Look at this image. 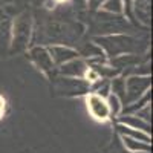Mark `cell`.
Returning a JSON list of instances; mask_svg holds the SVG:
<instances>
[{
	"label": "cell",
	"mask_w": 153,
	"mask_h": 153,
	"mask_svg": "<svg viewBox=\"0 0 153 153\" xmlns=\"http://www.w3.org/2000/svg\"><path fill=\"white\" fill-rule=\"evenodd\" d=\"M94 42L97 46L103 49L109 58L126 55V54H141L147 49V45H141V42L135 37L124 35V34H113V35H100L95 37Z\"/></svg>",
	"instance_id": "cell-1"
},
{
	"label": "cell",
	"mask_w": 153,
	"mask_h": 153,
	"mask_svg": "<svg viewBox=\"0 0 153 153\" xmlns=\"http://www.w3.org/2000/svg\"><path fill=\"white\" fill-rule=\"evenodd\" d=\"M55 92L63 97H80L91 94V83L84 78H71V76H57L54 78Z\"/></svg>",
	"instance_id": "cell-2"
},
{
	"label": "cell",
	"mask_w": 153,
	"mask_h": 153,
	"mask_svg": "<svg viewBox=\"0 0 153 153\" xmlns=\"http://www.w3.org/2000/svg\"><path fill=\"white\" fill-rule=\"evenodd\" d=\"M31 17L28 12L22 14L20 17H17L16 23H14V32H12V52H20V51H25L28 48L29 43V37H31Z\"/></svg>",
	"instance_id": "cell-3"
},
{
	"label": "cell",
	"mask_w": 153,
	"mask_h": 153,
	"mask_svg": "<svg viewBox=\"0 0 153 153\" xmlns=\"http://www.w3.org/2000/svg\"><path fill=\"white\" fill-rule=\"evenodd\" d=\"M126 81V104H132L141 98L152 86L150 75H129Z\"/></svg>",
	"instance_id": "cell-4"
},
{
	"label": "cell",
	"mask_w": 153,
	"mask_h": 153,
	"mask_svg": "<svg viewBox=\"0 0 153 153\" xmlns=\"http://www.w3.org/2000/svg\"><path fill=\"white\" fill-rule=\"evenodd\" d=\"M98 34H120L123 31H127V22L118 16H112V14H98Z\"/></svg>",
	"instance_id": "cell-5"
},
{
	"label": "cell",
	"mask_w": 153,
	"mask_h": 153,
	"mask_svg": "<svg viewBox=\"0 0 153 153\" xmlns=\"http://www.w3.org/2000/svg\"><path fill=\"white\" fill-rule=\"evenodd\" d=\"M29 58L34 65L37 66V69H40L43 74L46 75H51L54 72V68L55 65L51 60V55L48 52V49L43 48V46H35L29 51Z\"/></svg>",
	"instance_id": "cell-6"
},
{
	"label": "cell",
	"mask_w": 153,
	"mask_h": 153,
	"mask_svg": "<svg viewBox=\"0 0 153 153\" xmlns=\"http://www.w3.org/2000/svg\"><path fill=\"white\" fill-rule=\"evenodd\" d=\"M87 110L91 112V115L98 120V121H106L109 120L110 113H109V107H107V101L104 98H101L97 94H89L87 95Z\"/></svg>",
	"instance_id": "cell-7"
},
{
	"label": "cell",
	"mask_w": 153,
	"mask_h": 153,
	"mask_svg": "<svg viewBox=\"0 0 153 153\" xmlns=\"http://www.w3.org/2000/svg\"><path fill=\"white\" fill-rule=\"evenodd\" d=\"M87 69H89V66H87L86 60L76 57V58L65 63V65L58 66V74L61 76H71V78H84Z\"/></svg>",
	"instance_id": "cell-8"
},
{
	"label": "cell",
	"mask_w": 153,
	"mask_h": 153,
	"mask_svg": "<svg viewBox=\"0 0 153 153\" xmlns=\"http://www.w3.org/2000/svg\"><path fill=\"white\" fill-rule=\"evenodd\" d=\"M46 49H48V52L51 55L52 63L57 65V66L65 65V63H68V61H71V60H74V58H76L80 55L75 49L63 46V45H52V46H49Z\"/></svg>",
	"instance_id": "cell-9"
},
{
	"label": "cell",
	"mask_w": 153,
	"mask_h": 153,
	"mask_svg": "<svg viewBox=\"0 0 153 153\" xmlns=\"http://www.w3.org/2000/svg\"><path fill=\"white\" fill-rule=\"evenodd\" d=\"M139 63H143V58L138 54H126V55H118L110 58V66L115 68L120 74H126L127 71H130L132 68L138 66Z\"/></svg>",
	"instance_id": "cell-10"
},
{
	"label": "cell",
	"mask_w": 153,
	"mask_h": 153,
	"mask_svg": "<svg viewBox=\"0 0 153 153\" xmlns=\"http://www.w3.org/2000/svg\"><path fill=\"white\" fill-rule=\"evenodd\" d=\"M120 124H124L127 127H130V129H136V130H141L147 135L152 133V126L150 123L138 118L136 115H123V117H120Z\"/></svg>",
	"instance_id": "cell-11"
},
{
	"label": "cell",
	"mask_w": 153,
	"mask_h": 153,
	"mask_svg": "<svg viewBox=\"0 0 153 153\" xmlns=\"http://www.w3.org/2000/svg\"><path fill=\"white\" fill-rule=\"evenodd\" d=\"M117 130L123 135V136H127V138H132V139H136V141H141V143H146V144H150L152 138L150 135L141 132V130H136V129H130L124 124H118L117 126Z\"/></svg>",
	"instance_id": "cell-12"
},
{
	"label": "cell",
	"mask_w": 153,
	"mask_h": 153,
	"mask_svg": "<svg viewBox=\"0 0 153 153\" xmlns=\"http://www.w3.org/2000/svg\"><path fill=\"white\" fill-rule=\"evenodd\" d=\"M87 66L103 80H112L120 75V72L115 68H112L110 65H104V63H95V65H87Z\"/></svg>",
	"instance_id": "cell-13"
},
{
	"label": "cell",
	"mask_w": 153,
	"mask_h": 153,
	"mask_svg": "<svg viewBox=\"0 0 153 153\" xmlns=\"http://www.w3.org/2000/svg\"><path fill=\"white\" fill-rule=\"evenodd\" d=\"M121 141H123V146L126 147V150H129V152H135V153H150V150H152V146H150V144L136 141V139L127 138V136H123V135H121Z\"/></svg>",
	"instance_id": "cell-14"
},
{
	"label": "cell",
	"mask_w": 153,
	"mask_h": 153,
	"mask_svg": "<svg viewBox=\"0 0 153 153\" xmlns=\"http://www.w3.org/2000/svg\"><path fill=\"white\" fill-rule=\"evenodd\" d=\"M110 94H113L115 97H117L121 101L123 106L126 104V81H124V76L118 75V76H115V78H112V81H110Z\"/></svg>",
	"instance_id": "cell-15"
},
{
	"label": "cell",
	"mask_w": 153,
	"mask_h": 153,
	"mask_svg": "<svg viewBox=\"0 0 153 153\" xmlns=\"http://www.w3.org/2000/svg\"><path fill=\"white\" fill-rule=\"evenodd\" d=\"M132 5H135V12L138 16V20L149 25L150 23V0H135Z\"/></svg>",
	"instance_id": "cell-16"
},
{
	"label": "cell",
	"mask_w": 153,
	"mask_h": 153,
	"mask_svg": "<svg viewBox=\"0 0 153 153\" xmlns=\"http://www.w3.org/2000/svg\"><path fill=\"white\" fill-rule=\"evenodd\" d=\"M106 101H107V107H109L110 117H118V115L121 113V110H123L121 101H120L117 97H115L113 94H110V95L106 98Z\"/></svg>",
	"instance_id": "cell-17"
},
{
	"label": "cell",
	"mask_w": 153,
	"mask_h": 153,
	"mask_svg": "<svg viewBox=\"0 0 153 153\" xmlns=\"http://www.w3.org/2000/svg\"><path fill=\"white\" fill-rule=\"evenodd\" d=\"M103 8L107 12H115V14H118V12L123 11V0H106Z\"/></svg>",
	"instance_id": "cell-18"
},
{
	"label": "cell",
	"mask_w": 153,
	"mask_h": 153,
	"mask_svg": "<svg viewBox=\"0 0 153 153\" xmlns=\"http://www.w3.org/2000/svg\"><path fill=\"white\" fill-rule=\"evenodd\" d=\"M133 115H136L138 118H141V120H144V121L150 123V115H152V109H150V104H147V106L141 107V109H139L138 112H135Z\"/></svg>",
	"instance_id": "cell-19"
},
{
	"label": "cell",
	"mask_w": 153,
	"mask_h": 153,
	"mask_svg": "<svg viewBox=\"0 0 153 153\" xmlns=\"http://www.w3.org/2000/svg\"><path fill=\"white\" fill-rule=\"evenodd\" d=\"M3 109H5V100L0 98V115L3 113Z\"/></svg>",
	"instance_id": "cell-20"
},
{
	"label": "cell",
	"mask_w": 153,
	"mask_h": 153,
	"mask_svg": "<svg viewBox=\"0 0 153 153\" xmlns=\"http://www.w3.org/2000/svg\"><path fill=\"white\" fill-rule=\"evenodd\" d=\"M123 153H135V152H129V150H127V152H123Z\"/></svg>",
	"instance_id": "cell-21"
}]
</instances>
